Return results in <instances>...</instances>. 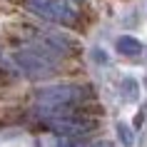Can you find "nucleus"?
Listing matches in <instances>:
<instances>
[{
    "label": "nucleus",
    "instance_id": "7ed1b4c3",
    "mask_svg": "<svg viewBox=\"0 0 147 147\" xmlns=\"http://www.w3.org/2000/svg\"><path fill=\"white\" fill-rule=\"evenodd\" d=\"M25 5L35 13V15L45 18L50 23H62L67 25L75 20V8L70 0H25Z\"/></svg>",
    "mask_w": 147,
    "mask_h": 147
},
{
    "label": "nucleus",
    "instance_id": "0eeeda50",
    "mask_svg": "<svg viewBox=\"0 0 147 147\" xmlns=\"http://www.w3.org/2000/svg\"><path fill=\"white\" fill-rule=\"evenodd\" d=\"M117 135H120V140H122L125 147H132V145H135V132L130 130V125L120 122V125H117Z\"/></svg>",
    "mask_w": 147,
    "mask_h": 147
},
{
    "label": "nucleus",
    "instance_id": "423d86ee",
    "mask_svg": "<svg viewBox=\"0 0 147 147\" xmlns=\"http://www.w3.org/2000/svg\"><path fill=\"white\" fill-rule=\"evenodd\" d=\"M122 97L127 102H135L140 97V85H137V80H132V78H125L122 80Z\"/></svg>",
    "mask_w": 147,
    "mask_h": 147
},
{
    "label": "nucleus",
    "instance_id": "39448f33",
    "mask_svg": "<svg viewBox=\"0 0 147 147\" xmlns=\"http://www.w3.org/2000/svg\"><path fill=\"white\" fill-rule=\"evenodd\" d=\"M115 47H117V53H120V55H127V57H137V55L142 53V42H140L137 38H132V35L117 38Z\"/></svg>",
    "mask_w": 147,
    "mask_h": 147
},
{
    "label": "nucleus",
    "instance_id": "6e6552de",
    "mask_svg": "<svg viewBox=\"0 0 147 147\" xmlns=\"http://www.w3.org/2000/svg\"><path fill=\"white\" fill-rule=\"evenodd\" d=\"M90 147H115V145H112L110 140H97V142H92Z\"/></svg>",
    "mask_w": 147,
    "mask_h": 147
},
{
    "label": "nucleus",
    "instance_id": "20e7f679",
    "mask_svg": "<svg viewBox=\"0 0 147 147\" xmlns=\"http://www.w3.org/2000/svg\"><path fill=\"white\" fill-rule=\"evenodd\" d=\"M47 122L53 125V130L57 135H65V137H78V135H85L95 127V120H87L82 115H70V112H62Z\"/></svg>",
    "mask_w": 147,
    "mask_h": 147
},
{
    "label": "nucleus",
    "instance_id": "f03ea898",
    "mask_svg": "<svg viewBox=\"0 0 147 147\" xmlns=\"http://www.w3.org/2000/svg\"><path fill=\"white\" fill-rule=\"evenodd\" d=\"M87 97L85 87L78 85H50L38 92V107H72Z\"/></svg>",
    "mask_w": 147,
    "mask_h": 147
},
{
    "label": "nucleus",
    "instance_id": "1a4fd4ad",
    "mask_svg": "<svg viewBox=\"0 0 147 147\" xmlns=\"http://www.w3.org/2000/svg\"><path fill=\"white\" fill-rule=\"evenodd\" d=\"M57 147H82V145H80L78 140H67V142H60Z\"/></svg>",
    "mask_w": 147,
    "mask_h": 147
},
{
    "label": "nucleus",
    "instance_id": "f257e3e1",
    "mask_svg": "<svg viewBox=\"0 0 147 147\" xmlns=\"http://www.w3.org/2000/svg\"><path fill=\"white\" fill-rule=\"evenodd\" d=\"M15 62H18V67L23 72H28L30 78H42L47 72H53V67H55V57L50 55L47 45L25 47V50L15 53Z\"/></svg>",
    "mask_w": 147,
    "mask_h": 147
}]
</instances>
